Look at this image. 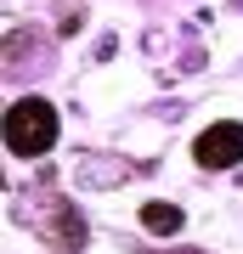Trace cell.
<instances>
[{
	"instance_id": "4",
	"label": "cell",
	"mask_w": 243,
	"mask_h": 254,
	"mask_svg": "<svg viewBox=\"0 0 243 254\" xmlns=\"http://www.w3.org/2000/svg\"><path fill=\"white\" fill-rule=\"evenodd\" d=\"M142 226L153 237H175L181 226H187V215H181L175 203H142Z\"/></svg>"
},
{
	"instance_id": "2",
	"label": "cell",
	"mask_w": 243,
	"mask_h": 254,
	"mask_svg": "<svg viewBox=\"0 0 243 254\" xmlns=\"http://www.w3.org/2000/svg\"><path fill=\"white\" fill-rule=\"evenodd\" d=\"M192 158L204 164V170H226V164H238L243 158V125H209L198 141H192Z\"/></svg>"
},
{
	"instance_id": "3",
	"label": "cell",
	"mask_w": 243,
	"mask_h": 254,
	"mask_svg": "<svg viewBox=\"0 0 243 254\" xmlns=\"http://www.w3.org/2000/svg\"><path fill=\"white\" fill-rule=\"evenodd\" d=\"M63 220H74V209H68V203H45L40 215L28 220V226H40L51 243H63V249H80V243H85V226H63Z\"/></svg>"
},
{
	"instance_id": "1",
	"label": "cell",
	"mask_w": 243,
	"mask_h": 254,
	"mask_svg": "<svg viewBox=\"0 0 243 254\" xmlns=\"http://www.w3.org/2000/svg\"><path fill=\"white\" fill-rule=\"evenodd\" d=\"M51 141H57V108L45 96H23V102H11V113H6V147L17 158H40V153H51Z\"/></svg>"
},
{
	"instance_id": "5",
	"label": "cell",
	"mask_w": 243,
	"mask_h": 254,
	"mask_svg": "<svg viewBox=\"0 0 243 254\" xmlns=\"http://www.w3.org/2000/svg\"><path fill=\"white\" fill-rule=\"evenodd\" d=\"M238 6H243V0H238Z\"/></svg>"
}]
</instances>
